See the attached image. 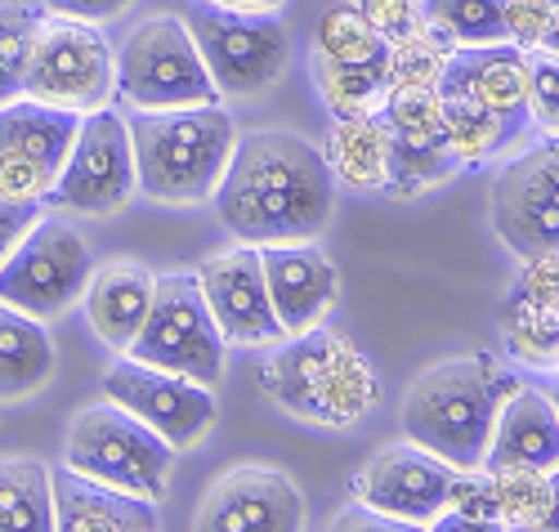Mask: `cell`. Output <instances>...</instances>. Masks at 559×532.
<instances>
[{"instance_id": "1", "label": "cell", "mask_w": 559, "mask_h": 532, "mask_svg": "<svg viewBox=\"0 0 559 532\" xmlns=\"http://www.w3.org/2000/svg\"><path fill=\"white\" fill-rule=\"evenodd\" d=\"M219 224L247 247L313 241L332 220L336 175L328 153L292 130H255L233 143L215 184Z\"/></svg>"}, {"instance_id": "2", "label": "cell", "mask_w": 559, "mask_h": 532, "mask_svg": "<svg viewBox=\"0 0 559 532\" xmlns=\"http://www.w3.org/2000/svg\"><path fill=\"white\" fill-rule=\"evenodd\" d=\"M510 390L515 380L484 354L435 363L403 399V434L452 470H484L492 421Z\"/></svg>"}, {"instance_id": "3", "label": "cell", "mask_w": 559, "mask_h": 532, "mask_svg": "<svg viewBox=\"0 0 559 532\" xmlns=\"http://www.w3.org/2000/svg\"><path fill=\"white\" fill-rule=\"evenodd\" d=\"M134 149V184L153 202H206L238 134L219 104L202 108H134L126 117Z\"/></svg>"}, {"instance_id": "4", "label": "cell", "mask_w": 559, "mask_h": 532, "mask_svg": "<svg viewBox=\"0 0 559 532\" xmlns=\"http://www.w3.org/2000/svg\"><path fill=\"white\" fill-rule=\"evenodd\" d=\"M260 385L273 403H283L292 416L313 425H358L371 403H377L381 385L371 376V363L349 335L332 327H309L277 350L260 367Z\"/></svg>"}, {"instance_id": "5", "label": "cell", "mask_w": 559, "mask_h": 532, "mask_svg": "<svg viewBox=\"0 0 559 532\" xmlns=\"http://www.w3.org/2000/svg\"><path fill=\"white\" fill-rule=\"evenodd\" d=\"M175 448L162 439L157 429H148L139 416L121 412L117 403L85 407L63 444V465L108 483L117 493L144 497V501H166V478H170Z\"/></svg>"}, {"instance_id": "6", "label": "cell", "mask_w": 559, "mask_h": 532, "mask_svg": "<svg viewBox=\"0 0 559 532\" xmlns=\"http://www.w3.org/2000/svg\"><path fill=\"white\" fill-rule=\"evenodd\" d=\"M112 90L130 108H202L219 104V90L189 36V23L175 14L144 19L112 59Z\"/></svg>"}, {"instance_id": "7", "label": "cell", "mask_w": 559, "mask_h": 532, "mask_svg": "<svg viewBox=\"0 0 559 532\" xmlns=\"http://www.w3.org/2000/svg\"><path fill=\"white\" fill-rule=\"evenodd\" d=\"M126 358L189 376L198 385H219L224 376V335L206 309V296L198 286V273H166L153 286L148 318L139 335L126 345Z\"/></svg>"}, {"instance_id": "8", "label": "cell", "mask_w": 559, "mask_h": 532, "mask_svg": "<svg viewBox=\"0 0 559 532\" xmlns=\"http://www.w3.org/2000/svg\"><path fill=\"white\" fill-rule=\"evenodd\" d=\"M183 23H189V36L215 90L228 94V99L264 94L287 72L292 36L277 14H242V10H219L202 0V10H193Z\"/></svg>"}, {"instance_id": "9", "label": "cell", "mask_w": 559, "mask_h": 532, "mask_svg": "<svg viewBox=\"0 0 559 532\" xmlns=\"http://www.w3.org/2000/svg\"><path fill=\"white\" fill-rule=\"evenodd\" d=\"M90 273H95V256H90L85 237L55 215H40L19 247L0 260V305L40 322L59 318L85 296Z\"/></svg>"}, {"instance_id": "10", "label": "cell", "mask_w": 559, "mask_h": 532, "mask_svg": "<svg viewBox=\"0 0 559 532\" xmlns=\"http://www.w3.org/2000/svg\"><path fill=\"white\" fill-rule=\"evenodd\" d=\"M23 94L36 104L68 108L76 117L108 108V99H112V45L104 40L99 23L45 14L36 27Z\"/></svg>"}, {"instance_id": "11", "label": "cell", "mask_w": 559, "mask_h": 532, "mask_svg": "<svg viewBox=\"0 0 559 532\" xmlns=\"http://www.w3.org/2000/svg\"><path fill=\"white\" fill-rule=\"evenodd\" d=\"M139 192L134 184V149L126 117L112 108H95L81 117L72 153L50 188V202L81 215H112Z\"/></svg>"}, {"instance_id": "12", "label": "cell", "mask_w": 559, "mask_h": 532, "mask_svg": "<svg viewBox=\"0 0 559 532\" xmlns=\"http://www.w3.org/2000/svg\"><path fill=\"white\" fill-rule=\"evenodd\" d=\"M492 228L510 256H559V134L533 143L492 184Z\"/></svg>"}, {"instance_id": "13", "label": "cell", "mask_w": 559, "mask_h": 532, "mask_svg": "<svg viewBox=\"0 0 559 532\" xmlns=\"http://www.w3.org/2000/svg\"><path fill=\"white\" fill-rule=\"evenodd\" d=\"M76 130V113L36 104L27 94H19L14 104H0V192L23 202L50 198Z\"/></svg>"}, {"instance_id": "14", "label": "cell", "mask_w": 559, "mask_h": 532, "mask_svg": "<svg viewBox=\"0 0 559 532\" xmlns=\"http://www.w3.org/2000/svg\"><path fill=\"white\" fill-rule=\"evenodd\" d=\"M104 394L121 412H130L148 429H157L175 452L202 444L206 429L215 425V399H211L206 385H198L189 376H175V371L144 367L134 358H121L104 376Z\"/></svg>"}, {"instance_id": "15", "label": "cell", "mask_w": 559, "mask_h": 532, "mask_svg": "<svg viewBox=\"0 0 559 532\" xmlns=\"http://www.w3.org/2000/svg\"><path fill=\"white\" fill-rule=\"evenodd\" d=\"M456 470L448 461H439L435 452L403 444V448H385L377 452L358 483V506L390 515V519H407V523H430L439 510H448V493H452Z\"/></svg>"}, {"instance_id": "16", "label": "cell", "mask_w": 559, "mask_h": 532, "mask_svg": "<svg viewBox=\"0 0 559 532\" xmlns=\"http://www.w3.org/2000/svg\"><path fill=\"white\" fill-rule=\"evenodd\" d=\"M198 532H305V497L287 474L238 465L206 493Z\"/></svg>"}, {"instance_id": "17", "label": "cell", "mask_w": 559, "mask_h": 532, "mask_svg": "<svg viewBox=\"0 0 559 532\" xmlns=\"http://www.w3.org/2000/svg\"><path fill=\"white\" fill-rule=\"evenodd\" d=\"M198 286L206 296V309L224 335V345H269L283 335L269 305V286H264V269H260V247H233L219 251L211 260H202L198 269Z\"/></svg>"}, {"instance_id": "18", "label": "cell", "mask_w": 559, "mask_h": 532, "mask_svg": "<svg viewBox=\"0 0 559 532\" xmlns=\"http://www.w3.org/2000/svg\"><path fill=\"white\" fill-rule=\"evenodd\" d=\"M439 99L475 104L492 117H528V50L524 45H452L439 72Z\"/></svg>"}, {"instance_id": "19", "label": "cell", "mask_w": 559, "mask_h": 532, "mask_svg": "<svg viewBox=\"0 0 559 532\" xmlns=\"http://www.w3.org/2000/svg\"><path fill=\"white\" fill-rule=\"evenodd\" d=\"M260 269H264L269 305H273V318L283 327V335H300L318 327L341 296V273L313 241L260 247Z\"/></svg>"}, {"instance_id": "20", "label": "cell", "mask_w": 559, "mask_h": 532, "mask_svg": "<svg viewBox=\"0 0 559 532\" xmlns=\"http://www.w3.org/2000/svg\"><path fill=\"white\" fill-rule=\"evenodd\" d=\"M55 532H162L157 501L117 493L76 470H50Z\"/></svg>"}, {"instance_id": "21", "label": "cell", "mask_w": 559, "mask_h": 532, "mask_svg": "<svg viewBox=\"0 0 559 532\" xmlns=\"http://www.w3.org/2000/svg\"><path fill=\"white\" fill-rule=\"evenodd\" d=\"M555 470L559 465V412L546 394L515 385L492 421V444L484 452V470Z\"/></svg>"}, {"instance_id": "22", "label": "cell", "mask_w": 559, "mask_h": 532, "mask_svg": "<svg viewBox=\"0 0 559 532\" xmlns=\"http://www.w3.org/2000/svg\"><path fill=\"white\" fill-rule=\"evenodd\" d=\"M153 286H157V277H153L148 269L126 264V260L104 264V269L90 273L81 300H85L90 327L99 331L104 345H112V350L126 354V345L134 341L139 327H144V318H148Z\"/></svg>"}, {"instance_id": "23", "label": "cell", "mask_w": 559, "mask_h": 532, "mask_svg": "<svg viewBox=\"0 0 559 532\" xmlns=\"http://www.w3.org/2000/svg\"><path fill=\"white\" fill-rule=\"evenodd\" d=\"M55 341L40 318L0 305V403H19L45 390L55 376Z\"/></svg>"}, {"instance_id": "24", "label": "cell", "mask_w": 559, "mask_h": 532, "mask_svg": "<svg viewBox=\"0 0 559 532\" xmlns=\"http://www.w3.org/2000/svg\"><path fill=\"white\" fill-rule=\"evenodd\" d=\"M328 166L345 188H385V170H390V139L381 117H345L332 130V149H328Z\"/></svg>"}, {"instance_id": "25", "label": "cell", "mask_w": 559, "mask_h": 532, "mask_svg": "<svg viewBox=\"0 0 559 532\" xmlns=\"http://www.w3.org/2000/svg\"><path fill=\"white\" fill-rule=\"evenodd\" d=\"M0 532H55L50 470L32 457L0 461Z\"/></svg>"}, {"instance_id": "26", "label": "cell", "mask_w": 559, "mask_h": 532, "mask_svg": "<svg viewBox=\"0 0 559 532\" xmlns=\"http://www.w3.org/2000/svg\"><path fill=\"white\" fill-rule=\"evenodd\" d=\"M318 59L341 63V68H377L390 59V45L362 19L354 0H336L318 19Z\"/></svg>"}, {"instance_id": "27", "label": "cell", "mask_w": 559, "mask_h": 532, "mask_svg": "<svg viewBox=\"0 0 559 532\" xmlns=\"http://www.w3.org/2000/svg\"><path fill=\"white\" fill-rule=\"evenodd\" d=\"M439 126H443V143L456 162H484L492 157L497 149H506L510 139L520 134L515 121L506 117H492L475 104H456V99H443L439 108Z\"/></svg>"}, {"instance_id": "28", "label": "cell", "mask_w": 559, "mask_h": 532, "mask_svg": "<svg viewBox=\"0 0 559 532\" xmlns=\"http://www.w3.org/2000/svg\"><path fill=\"white\" fill-rule=\"evenodd\" d=\"M313 76H318V94L328 99V108L336 113V121L345 117H371L385 99V63L377 68H341L313 55Z\"/></svg>"}, {"instance_id": "29", "label": "cell", "mask_w": 559, "mask_h": 532, "mask_svg": "<svg viewBox=\"0 0 559 532\" xmlns=\"http://www.w3.org/2000/svg\"><path fill=\"white\" fill-rule=\"evenodd\" d=\"M426 23L461 45H501L506 40V0H426Z\"/></svg>"}, {"instance_id": "30", "label": "cell", "mask_w": 559, "mask_h": 532, "mask_svg": "<svg viewBox=\"0 0 559 532\" xmlns=\"http://www.w3.org/2000/svg\"><path fill=\"white\" fill-rule=\"evenodd\" d=\"M492 478V497H497V519L510 532H528L542 528L546 506H550V470H488Z\"/></svg>"}, {"instance_id": "31", "label": "cell", "mask_w": 559, "mask_h": 532, "mask_svg": "<svg viewBox=\"0 0 559 532\" xmlns=\"http://www.w3.org/2000/svg\"><path fill=\"white\" fill-rule=\"evenodd\" d=\"M40 19L45 10H32L23 0H5L0 5V104H14L23 94Z\"/></svg>"}, {"instance_id": "32", "label": "cell", "mask_w": 559, "mask_h": 532, "mask_svg": "<svg viewBox=\"0 0 559 532\" xmlns=\"http://www.w3.org/2000/svg\"><path fill=\"white\" fill-rule=\"evenodd\" d=\"M528 117L546 134H559V55L528 50Z\"/></svg>"}, {"instance_id": "33", "label": "cell", "mask_w": 559, "mask_h": 532, "mask_svg": "<svg viewBox=\"0 0 559 532\" xmlns=\"http://www.w3.org/2000/svg\"><path fill=\"white\" fill-rule=\"evenodd\" d=\"M354 5L362 10V19L371 27H377V36L385 45H399L426 27V14L416 10V0H354Z\"/></svg>"}, {"instance_id": "34", "label": "cell", "mask_w": 559, "mask_h": 532, "mask_svg": "<svg viewBox=\"0 0 559 532\" xmlns=\"http://www.w3.org/2000/svg\"><path fill=\"white\" fill-rule=\"evenodd\" d=\"M510 305H537V309H559V256H537L524 260V273L510 292Z\"/></svg>"}, {"instance_id": "35", "label": "cell", "mask_w": 559, "mask_h": 532, "mask_svg": "<svg viewBox=\"0 0 559 532\" xmlns=\"http://www.w3.org/2000/svg\"><path fill=\"white\" fill-rule=\"evenodd\" d=\"M555 14V0H506V40L537 50Z\"/></svg>"}, {"instance_id": "36", "label": "cell", "mask_w": 559, "mask_h": 532, "mask_svg": "<svg viewBox=\"0 0 559 532\" xmlns=\"http://www.w3.org/2000/svg\"><path fill=\"white\" fill-rule=\"evenodd\" d=\"M40 220V202H23V198H10V192H0V260H5L23 233Z\"/></svg>"}, {"instance_id": "37", "label": "cell", "mask_w": 559, "mask_h": 532, "mask_svg": "<svg viewBox=\"0 0 559 532\" xmlns=\"http://www.w3.org/2000/svg\"><path fill=\"white\" fill-rule=\"evenodd\" d=\"M328 532H426V523H407V519H390V515H377L367 506H349L341 510Z\"/></svg>"}, {"instance_id": "38", "label": "cell", "mask_w": 559, "mask_h": 532, "mask_svg": "<svg viewBox=\"0 0 559 532\" xmlns=\"http://www.w3.org/2000/svg\"><path fill=\"white\" fill-rule=\"evenodd\" d=\"M45 14H59V19H81V23H108L117 19L130 0H40Z\"/></svg>"}, {"instance_id": "39", "label": "cell", "mask_w": 559, "mask_h": 532, "mask_svg": "<svg viewBox=\"0 0 559 532\" xmlns=\"http://www.w3.org/2000/svg\"><path fill=\"white\" fill-rule=\"evenodd\" d=\"M426 532H510V528L501 519H475V515H461V510H439Z\"/></svg>"}, {"instance_id": "40", "label": "cell", "mask_w": 559, "mask_h": 532, "mask_svg": "<svg viewBox=\"0 0 559 532\" xmlns=\"http://www.w3.org/2000/svg\"><path fill=\"white\" fill-rule=\"evenodd\" d=\"M206 5H219V10H242V14H277L287 0H206Z\"/></svg>"}, {"instance_id": "41", "label": "cell", "mask_w": 559, "mask_h": 532, "mask_svg": "<svg viewBox=\"0 0 559 532\" xmlns=\"http://www.w3.org/2000/svg\"><path fill=\"white\" fill-rule=\"evenodd\" d=\"M542 528H546V532H559V465L550 470V506H546Z\"/></svg>"}, {"instance_id": "42", "label": "cell", "mask_w": 559, "mask_h": 532, "mask_svg": "<svg viewBox=\"0 0 559 532\" xmlns=\"http://www.w3.org/2000/svg\"><path fill=\"white\" fill-rule=\"evenodd\" d=\"M537 50H546V55H559V0H555L550 27H546V36H542V45H537Z\"/></svg>"}, {"instance_id": "43", "label": "cell", "mask_w": 559, "mask_h": 532, "mask_svg": "<svg viewBox=\"0 0 559 532\" xmlns=\"http://www.w3.org/2000/svg\"><path fill=\"white\" fill-rule=\"evenodd\" d=\"M550 403H555V412H559V380H555V399H550Z\"/></svg>"}, {"instance_id": "44", "label": "cell", "mask_w": 559, "mask_h": 532, "mask_svg": "<svg viewBox=\"0 0 559 532\" xmlns=\"http://www.w3.org/2000/svg\"><path fill=\"white\" fill-rule=\"evenodd\" d=\"M555 367H559V345H555Z\"/></svg>"}, {"instance_id": "45", "label": "cell", "mask_w": 559, "mask_h": 532, "mask_svg": "<svg viewBox=\"0 0 559 532\" xmlns=\"http://www.w3.org/2000/svg\"><path fill=\"white\" fill-rule=\"evenodd\" d=\"M528 532H546V528H528Z\"/></svg>"}]
</instances>
